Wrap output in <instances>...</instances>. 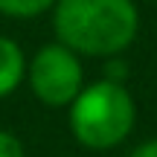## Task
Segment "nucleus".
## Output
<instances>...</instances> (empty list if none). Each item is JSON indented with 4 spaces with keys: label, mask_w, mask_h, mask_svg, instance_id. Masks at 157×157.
Here are the masks:
<instances>
[{
    "label": "nucleus",
    "mask_w": 157,
    "mask_h": 157,
    "mask_svg": "<svg viewBox=\"0 0 157 157\" xmlns=\"http://www.w3.org/2000/svg\"><path fill=\"white\" fill-rule=\"evenodd\" d=\"M128 157H157V137L154 140H146V143H140V146L134 148Z\"/></svg>",
    "instance_id": "nucleus-8"
},
{
    "label": "nucleus",
    "mask_w": 157,
    "mask_h": 157,
    "mask_svg": "<svg viewBox=\"0 0 157 157\" xmlns=\"http://www.w3.org/2000/svg\"><path fill=\"white\" fill-rule=\"evenodd\" d=\"M56 41L87 58L122 56L140 32L134 0H56Z\"/></svg>",
    "instance_id": "nucleus-1"
},
{
    "label": "nucleus",
    "mask_w": 157,
    "mask_h": 157,
    "mask_svg": "<svg viewBox=\"0 0 157 157\" xmlns=\"http://www.w3.org/2000/svg\"><path fill=\"white\" fill-rule=\"evenodd\" d=\"M0 157H26L23 143L12 131H3V128H0Z\"/></svg>",
    "instance_id": "nucleus-6"
},
{
    "label": "nucleus",
    "mask_w": 157,
    "mask_h": 157,
    "mask_svg": "<svg viewBox=\"0 0 157 157\" xmlns=\"http://www.w3.org/2000/svg\"><path fill=\"white\" fill-rule=\"evenodd\" d=\"M26 78V58L17 41L0 35V99L15 93Z\"/></svg>",
    "instance_id": "nucleus-4"
},
{
    "label": "nucleus",
    "mask_w": 157,
    "mask_h": 157,
    "mask_svg": "<svg viewBox=\"0 0 157 157\" xmlns=\"http://www.w3.org/2000/svg\"><path fill=\"white\" fill-rule=\"evenodd\" d=\"M56 6V0H0V15L6 17H38L44 12H50Z\"/></svg>",
    "instance_id": "nucleus-5"
},
{
    "label": "nucleus",
    "mask_w": 157,
    "mask_h": 157,
    "mask_svg": "<svg viewBox=\"0 0 157 157\" xmlns=\"http://www.w3.org/2000/svg\"><path fill=\"white\" fill-rule=\"evenodd\" d=\"M26 82L41 105L70 108V102L84 87V70L73 50L52 41L26 61Z\"/></svg>",
    "instance_id": "nucleus-3"
},
{
    "label": "nucleus",
    "mask_w": 157,
    "mask_h": 157,
    "mask_svg": "<svg viewBox=\"0 0 157 157\" xmlns=\"http://www.w3.org/2000/svg\"><path fill=\"white\" fill-rule=\"evenodd\" d=\"M137 122V105L125 84L99 78L84 84L70 102V131L90 151H108L125 143Z\"/></svg>",
    "instance_id": "nucleus-2"
},
{
    "label": "nucleus",
    "mask_w": 157,
    "mask_h": 157,
    "mask_svg": "<svg viewBox=\"0 0 157 157\" xmlns=\"http://www.w3.org/2000/svg\"><path fill=\"white\" fill-rule=\"evenodd\" d=\"M125 76H128V64H125L119 56H111V58H105V78H108V82L125 84Z\"/></svg>",
    "instance_id": "nucleus-7"
}]
</instances>
